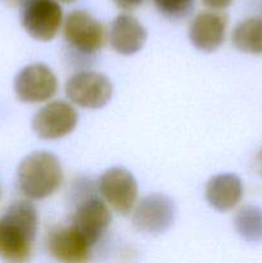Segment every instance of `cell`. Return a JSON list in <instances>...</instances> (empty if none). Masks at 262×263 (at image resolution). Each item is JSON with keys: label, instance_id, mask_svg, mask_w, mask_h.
Listing matches in <instances>:
<instances>
[{"label": "cell", "instance_id": "1", "mask_svg": "<svg viewBox=\"0 0 262 263\" xmlns=\"http://www.w3.org/2000/svg\"><path fill=\"white\" fill-rule=\"evenodd\" d=\"M38 228V212L32 203H12L0 217V258L12 263L28 261Z\"/></svg>", "mask_w": 262, "mask_h": 263}, {"label": "cell", "instance_id": "2", "mask_svg": "<svg viewBox=\"0 0 262 263\" xmlns=\"http://www.w3.org/2000/svg\"><path fill=\"white\" fill-rule=\"evenodd\" d=\"M63 181L59 159L49 152H33L22 159L17 170V184L28 199L40 200L50 197Z\"/></svg>", "mask_w": 262, "mask_h": 263}, {"label": "cell", "instance_id": "3", "mask_svg": "<svg viewBox=\"0 0 262 263\" xmlns=\"http://www.w3.org/2000/svg\"><path fill=\"white\" fill-rule=\"evenodd\" d=\"M21 23L26 32L39 41H50L63 22V12L57 0H18Z\"/></svg>", "mask_w": 262, "mask_h": 263}, {"label": "cell", "instance_id": "4", "mask_svg": "<svg viewBox=\"0 0 262 263\" xmlns=\"http://www.w3.org/2000/svg\"><path fill=\"white\" fill-rule=\"evenodd\" d=\"M66 94L72 103L86 109H98L109 103L113 85L99 72L84 71L73 74L66 84Z\"/></svg>", "mask_w": 262, "mask_h": 263}, {"label": "cell", "instance_id": "5", "mask_svg": "<svg viewBox=\"0 0 262 263\" xmlns=\"http://www.w3.org/2000/svg\"><path fill=\"white\" fill-rule=\"evenodd\" d=\"M175 215L176 207L171 198L164 194H152L136 205L133 223L140 233L159 235L171 228Z\"/></svg>", "mask_w": 262, "mask_h": 263}, {"label": "cell", "instance_id": "6", "mask_svg": "<svg viewBox=\"0 0 262 263\" xmlns=\"http://www.w3.org/2000/svg\"><path fill=\"white\" fill-rule=\"evenodd\" d=\"M58 89L54 72L43 63L28 64L14 79V92L23 103H43L51 99Z\"/></svg>", "mask_w": 262, "mask_h": 263}, {"label": "cell", "instance_id": "7", "mask_svg": "<svg viewBox=\"0 0 262 263\" xmlns=\"http://www.w3.org/2000/svg\"><path fill=\"white\" fill-rule=\"evenodd\" d=\"M98 189L108 204L121 215H127L138 198V182L126 168L112 167L98 180Z\"/></svg>", "mask_w": 262, "mask_h": 263}, {"label": "cell", "instance_id": "8", "mask_svg": "<svg viewBox=\"0 0 262 263\" xmlns=\"http://www.w3.org/2000/svg\"><path fill=\"white\" fill-rule=\"evenodd\" d=\"M77 121L76 109L68 103L57 100L36 112L32 118V130L44 140H55L71 134Z\"/></svg>", "mask_w": 262, "mask_h": 263}, {"label": "cell", "instance_id": "9", "mask_svg": "<svg viewBox=\"0 0 262 263\" xmlns=\"http://www.w3.org/2000/svg\"><path fill=\"white\" fill-rule=\"evenodd\" d=\"M63 35L67 44L82 54L95 53L104 41L102 23L85 10H73L67 15Z\"/></svg>", "mask_w": 262, "mask_h": 263}, {"label": "cell", "instance_id": "10", "mask_svg": "<svg viewBox=\"0 0 262 263\" xmlns=\"http://www.w3.org/2000/svg\"><path fill=\"white\" fill-rule=\"evenodd\" d=\"M110 220L112 216L107 204L99 198L87 197L77 207L72 226L92 247L107 233Z\"/></svg>", "mask_w": 262, "mask_h": 263}, {"label": "cell", "instance_id": "11", "mask_svg": "<svg viewBox=\"0 0 262 263\" xmlns=\"http://www.w3.org/2000/svg\"><path fill=\"white\" fill-rule=\"evenodd\" d=\"M46 246L50 256L57 261L81 263L90 259L91 247L72 225L53 229L46 239Z\"/></svg>", "mask_w": 262, "mask_h": 263}, {"label": "cell", "instance_id": "12", "mask_svg": "<svg viewBox=\"0 0 262 263\" xmlns=\"http://www.w3.org/2000/svg\"><path fill=\"white\" fill-rule=\"evenodd\" d=\"M226 26L228 20L221 13H199L190 25L189 39L198 50L211 53L222 45L225 40Z\"/></svg>", "mask_w": 262, "mask_h": 263}, {"label": "cell", "instance_id": "13", "mask_svg": "<svg viewBox=\"0 0 262 263\" xmlns=\"http://www.w3.org/2000/svg\"><path fill=\"white\" fill-rule=\"evenodd\" d=\"M146 31L144 26L130 14H120L112 22L109 41L113 50L121 55H133L145 44Z\"/></svg>", "mask_w": 262, "mask_h": 263}, {"label": "cell", "instance_id": "14", "mask_svg": "<svg viewBox=\"0 0 262 263\" xmlns=\"http://www.w3.org/2000/svg\"><path fill=\"white\" fill-rule=\"evenodd\" d=\"M205 198L211 207L220 212H228L235 208L243 198L241 180L233 174L213 176L205 186Z\"/></svg>", "mask_w": 262, "mask_h": 263}, {"label": "cell", "instance_id": "15", "mask_svg": "<svg viewBox=\"0 0 262 263\" xmlns=\"http://www.w3.org/2000/svg\"><path fill=\"white\" fill-rule=\"evenodd\" d=\"M233 44L238 50L248 54H262V20L248 18L235 27Z\"/></svg>", "mask_w": 262, "mask_h": 263}, {"label": "cell", "instance_id": "16", "mask_svg": "<svg viewBox=\"0 0 262 263\" xmlns=\"http://www.w3.org/2000/svg\"><path fill=\"white\" fill-rule=\"evenodd\" d=\"M236 233L248 243L262 241V208L257 205H247L240 208L234 218Z\"/></svg>", "mask_w": 262, "mask_h": 263}, {"label": "cell", "instance_id": "17", "mask_svg": "<svg viewBox=\"0 0 262 263\" xmlns=\"http://www.w3.org/2000/svg\"><path fill=\"white\" fill-rule=\"evenodd\" d=\"M163 17L177 21L185 18L193 9L194 0H153Z\"/></svg>", "mask_w": 262, "mask_h": 263}, {"label": "cell", "instance_id": "18", "mask_svg": "<svg viewBox=\"0 0 262 263\" xmlns=\"http://www.w3.org/2000/svg\"><path fill=\"white\" fill-rule=\"evenodd\" d=\"M113 3H115L118 8H121V9L131 10L138 8L139 5L143 3V0H113Z\"/></svg>", "mask_w": 262, "mask_h": 263}, {"label": "cell", "instance_id": "19", "mask_svg": "<svg viewBox=\"0 0 262 263\" xmlns=\"http://www.w3.org/2000/svg\"><path fill=\"white\" fill-rule=\"evenodd\" d=\"M204 5H207L211 9H225L233 3V0H203Z\"/></svg>", "mask_w": 262, "mask_h": 263}, {"label": "cell", "instance_id": "20", "mask_svg": "<svg viewBox=\"0 0 262 263\" xmlns=\"http://www.w3.org/2000/svg\"><path fill=\"white\" fill-rule=\"evenodd\" d=\"M256 168H257V171H258V174L262 175V148H261V151H259V153L257 154Z\"/></svg>", "mask_w": 262, "mask_h": 263}, {"label": "cell", "instance_id": "21", "mask_svg": "<svg viewBox=\"0 0 262 263\" xmlns=\"http://www.w3.org/2000/svg\"><path fill=\"white\" fill-rule=\"evenodd\" d=\"M57 2H62V3H73L76 0H57Z\"/></svg>", "mask_w": 262, "mask_h": 263}, {"label": "cell", "instance_id": "22", "mask_svg": "<svg viewBox=\"0 0 262 263\" xmlns=\"http://www.w3.org/2000/svg\"><path fill=\"white\" fill-rule=\"evenodd\" d=\"M0 198H2V189H0Z\"/></svg>", "mask_w": 262, "mask_h": 263}]
</instances>
